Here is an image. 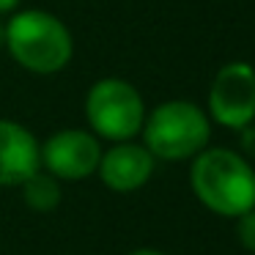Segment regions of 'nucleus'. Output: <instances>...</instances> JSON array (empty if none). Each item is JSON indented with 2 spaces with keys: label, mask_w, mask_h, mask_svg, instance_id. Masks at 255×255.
Masks as SVG:
<instances>
[{
  "label": "nucleus",
  "mask_w": 255,
  "mask_h": 255,
  "mask_svg": "<svg viewBox=\"0 0 255 255\" xmlns=\"http://www.w3.org/2000/svg\"><path fill=\"white\" fill-rule=\"evenodd\" d=\"M189 187L217 217H242L255 209V167L231 148H203L192 156Z\"/></svg>",
  "instance_id": "obj_1"
},
{
  "label": "nucleus",
  "mask_w": 255,
  "mask_h": 255,
  "mask_svg": "<svg viewBox=\"0 0 255 255\" xmlns=\"http://www.w3.org/2000/svg\"><path fill=\"white\" fill-rule=\"evenodd\" d=\"M6 50L33 74H55L72 61L74 41L69 28L50 11L28 8L6 25Z\"/></svg>",
  "instance_id": "obj_2"
},
{
  "label": "nucleus",
  "mask_w": 255,
  "mask_h": 255,
  "mask_svg": "<svg viewBox=\"0 0 255 255\" xmlns=\"http://www.w3.org/2000/svg\"><path fill=\"white\" fill-rule=\"evenodd\" d=\"M143 145L154 159L181 162L200 154L211 137L209 116L195 102L173 99L154 107L143 121Z\"/></svg>",
  "instance_id": "obj_3"
},
{
  "label": "nucleus",
  "mask_w": 255,
  "mask_h": 255,
  "mask_svg": "<svg viewBox=\"0 0 255 255\" xmlns=\"http://www.w3.org/2000/svg\"><path fill=\"white\" fill-rule=\"evenodd\" d=\"M85 118L94 134L113 143H124L140 134L145 121V105L132 83L118 77H105L91 85L85 96Z\"/></svg>",
  "instance_id": "obj_4"
},
{
  "label": "nucleus",
  "mask_w": 255,
  "mask_h": 255,
  "mask_svg": "<svg viewBox=\"0 0 255 255\" xmlns=\"http://www.w3.org/2000/svg\"><path fill=\"white\" fill-rule=\"evenodd\" d=\"M209 113L233 132L255 121V69L250 63L233 61L217 72L209 88Z\"/></svg>",
  "instance_id": "obj_5"
},
{
  "label": "nucleus",
  "mask_w": 255,
  "mask_h": 255,
  "mask_svg": "<svg viewBox=\"0 0 255 255\" xmlns=\"http://www.w3.org/2000/svg\"><path fill=\"white\" fill-rule=\"evenodd\" d=\"M99 159V140L85 129H61L41 143V167L55 178L83 181L96 173Z\"/></svg>",
  "instance_id": "obj_6"
},
{
  "label": "nucleus",
  "mask_w": 255,
  "mask_h": 255,
  "mask_svg": "<svg viewBox=\"0 0 255 255\" xmlns=\"http://www.w3.org/2000/svg\"><path fill=\"white\" fill-rule=\"evenodd\" d=\"M154 154H151L145 145L132 143V140H124V143H116L113 148L102 151L99 159V173L102 184L113 192H137L140 187H145L154 173Z\"/></svg>",
  "instance_id": "obj_7"
},
{
  "label": "nucleus",
  "mask_w": 255,
  "mask_h": 255,
  "mask_svg": "<svg viewBox=\"0 0 255 255\" xmlns=\"http://www.w3.org/2000/svg\"><path fill=\"white\" fill-rule=\"evenodd\" d=\"M41 170V145L30 129L0 118V187H22Z\"/></svg>",
  "instance_id": "obj_8"
},
{
  "label": "nucleus",
  "mask_w": 255,
  "mask_h": 255,
  "mask_svg": "<svg viewBox=\"0 0 255 255\" xmlns=\"http://www.w3.org/2000/svg\"><path fill=\"white\" fill-rule=\"evenodd\" d=\"M61 184L55 176H50L47 170H36L28 181L22 184V200L39 214H50L61 206Z\"/></svg>",
  "instance_id": "obj_9"
},
{
  "label": "nucleus",
  "mask_w": 255,
  "mask_h": 255,
  "mask_svg": "<svg viewBox=\"0 0 255 255\" xmlns=\"http://www.w3.org/2000/svg\"><path fill=\"white\" fill-rule=\"evenodd\" d=\"M236 236L247 253L255 255V209L244 211L242 217H236Z\"/></svg>",
  "instance_id": "obj_10"
},
{
  "label": "nucleus",
  "mask_w": 255,
  "mask_h": 255,
  "mask_svg": "<svg viewBox=\"0 0 255 255\" xmlns=\"http://www.w3.org/2000/svg\"><path fill=\"white\" fill-rule=\"evenodd\" d=\"M239 137H242V156H255V124H247V127L239 129Z\"/></svg>",
  "instance_id": "obj_11"
},
{
  "label": "nucleus",
  "mask_w": 255,
  "mask_h": 255,
  "mask_svg": "<svg viewBox=\"0 0 255 255\" xmlns=\"http://www.w3.org/2000/svg\"><path fill=\"white\" fill-rule=\"evenodd\" d=\"M22 0H0V14H11Z\"/></svg>",
  "instance_id": "obj_12"
},
{
  "label": "nucleus",
  "mask_w": 255,
  "mask_h": 255,
  "mask_svg": "<svg viewBox=\"0 0 255 255\" xmlns=\"http://www.w3.org/2000/svg\"><path fill=\"white\" fill-rule=\"evenodd\" d=\"M129 255H165V253H159V250H154V247H137V250H132Z\"/></svg>",
  "instance_id": "obj_13"
},
{
  "label": "nucleus",
  "mask_w": 255,
  "mask_h": 255,
  "mask_svg": "<svg viewBox=\"0 0 255 255\" xmlns=\"http://www.w3.org/2000/svg\"><path fill=\"white\" fill-rule=\"evenodd\" d=\"M3 47H6V25L0 22V50H3Z\"/></svg>",
  "instance_id": "obj_14"
}]
</instances>
